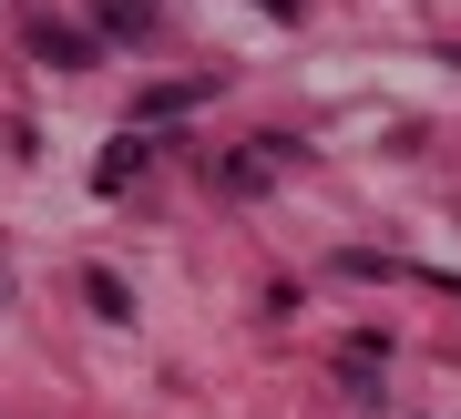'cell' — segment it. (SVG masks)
<instances>
[{
  "label": "cell",
  "instance_id": "6da1fadb",
  "mask_svg": "<svg viewBox=\"0 0 461 419\" xmlns=\"http://www.w3.org/2000/svg\"><path fill=\"white\" fill-rule=\"evenodd\" d=\"M297 154V133H267V144L257 154H226V164H215V184H226V194H257L267 174H277V164Z\"/></svg>",
  "mask_w": 461,
  "mask_h": 419
},
{
  "label": "cell",
  "instance_id": "7a4b0ae2",
  "mask_svg": "<svg viewBox=\"0 0 461 419\" xmlns=\"http://www.w3.org/2000/svg\"><path fill=\"white\" fill-rule=\"evenodd\" d=\"M32 51H41V62H51V72H83V62H93V41H83V31H72V21H51V11L32 21Z\"/></svg>",
  "mask_w": 461,
  "mask_h": 419
},
{
  "label": "cell",
  "instance_id": "3957f363",
  "mask_svg": "<svg viewBox=\"0 0 461 419\" xmlns=\"http://www.w3.org/2000/svg\"><path fill=\"white\" fill-rule=\"evenodd\" d=\"M154 11H165V0H103V31H113V41H144Z\"/></svg>",
  "mask_w": 461,
  "mask_h": 419
},
{
  "label": "cell",
  "instance_id": "277c9868",
  "mask_svg": "<svg viewBox=\"0 0 461 419\" xmlns=\"http://www.w3.org/2000/svg\"><path fill=\"white\" fill-rule=\"evenodd\" d=\"M144 154H154V144H144V123H133V133H123V144H113V154H103V194H113V184H133V174H144Z\"/></svg>",
  "mask_w": 461,
  "mask_h": 419
},
{
  "label": "cell",
  "instance_id": "5b68a950",
  "mask_svg": "<svg viewBox=\"0 0 461 419\" xmlns=\"http://www.w3.org/2000/svg\"><path fill=\"white\" fill-rule=\"evenodd\" d=\"M195 103H205V82H165V93H144V113H133V123H165V113H195Z\"/></svg>",
  "mask_w": 461,
  "mask_h": 419
},
{
  "label": "cell",
  "instance_id": "8992f818",
  "mask_svg": "<svg viewBox=\"0 0 461 419\" xmlns=\"http://www.w3.org/2000/svg\"><path fill=\"white\" fill-rule=\"evenodd\" d=\"M83 297L103 307V317H123V307H133V297H123V276H113V266H93V276H83Z\"/></svg>",
  "mask_w": 461,
  "mask_h": 419
}]
</instances>
